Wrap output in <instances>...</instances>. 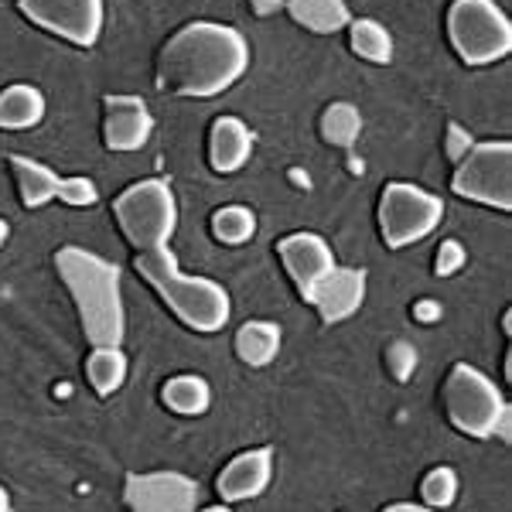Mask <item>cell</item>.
<instances>
[{
  "instance_id": "obj_1",
  "label": "cell",
  "mask_w": 512,
  "mask_h": 512,
  "mask_svg": "<svg viewBox=\"0 0 512 512\" xmlns=\"http://www.w3.org/2000/svg\"><path fill=\"white\" fill-rule=\"evenodd\" d=\"M250 69V45L236 28L219 21H192L168 38L158 59L161 89L188 99L226 93Z\"/></svg>"
},
{
  "instance_id": "obj_2",
  "label": "cell",
  "mask_w": 512,
  "mask_h": 512,
  "mask_svg": "<svg viewBox=\"0 0 512 512\" xmlns=\"http://www.w3.org/2000/svg\"><path fill=\"white\" fill-rule=\"evenodd\" d=\"M55 270L76 301L89 345L93 349H103V345L120 349L127 338V311H123L117 263L82 250V246H62L55 253Z\"/></svg>"
},
{
  "instance_id": "obj_3",
  "label": "cell",
  "mask_w": 512,
  "mask_h": 512,
  "mask_svg": "<svg viewBox=\"0 0 512 512\" xmlns=\"http://www.w3.org/2000/svg\"><path fill=\"white\" fill-rule=\"evenodd\" d=\"M137 274L154 287L164 304L195 332H222L233 315L226 287L209 277L185 274L178 267V256L168 250L158 253H137Z\"/></svg>"
},
{
  "instance_id": "obj_4",
  "label": "cell",
  "mask_w": 512,
  "mask_h": 512,
  "mask_svg": "<svg viewBox=\"0 0 512 512\" xmlns=\"http://www.w3.org/2000/svg\"><path fill=\"white\" fill-rule=\"evenodd\" d=\"M113 216H117L123 239L137 253H158L168 250L178 229V202L168 181L144 178L117 195Z\"/></svg>"
},
{
  "instance_id": "obj_5",
  "label": "cell",
  "mask_w": 512,
  "mask_h": 512,
  "mask_svg": "<svg viewBox=\"0 0 512 512\" xmlns=\"http://www.w3.org/2000/svg\"><path fill=\"white\" fill-rule=\"evenodd\" d=\"M448 38L465 65H492L512 52V24L495 0H454Z\"/></svg>"
},
{
  "instance_id": "obj_6",
  "label": "cell",
  "mask_w": 512,
  "mask_h": 512,
  "mask_svg": "<svg viewBox=\"0 0 512 512\" xmlns=\"http://www.w3.org/2000/svg\"><path fill=\"white\" fill-rule=\"evenodd\" d=\"M444 403H448V417L461 434L468 437H492L495 431H506L509 407L502 400L499 386L489 376H482L475 366H454L448 376V390H444Z\"/></svg>"
},
{
  "instance_id": "obj_7",
  "label": "cell",
  "mask_w": 512,
  "mask_h": 512,
  "mask_svg": "<svg viewBox=\"0 0 512 512\" xmlns=\"http://www.w3.org/2000/svg\"><path fill=\"white\" fill-rule=\"evenodd\" d=\"M444 202L410 181H390L379 195V233L390 250H403L427 239L441 226Z\"/></svg>"
},
{
  "instance_id": "obj_8",
  "label": "cell",
  "mask_w": 512,
  "mask_h": 512,
  "mask_svg": "<svg viewBox=\"0 0 512 512\" xmlns=\"http://www.w3.org/2000/svg\"><path fill=\"white\" fill-rule=\"evenodd\" d=\"M454 195L468 202L489 205V209H512V147L506 140H485L475 144L458 161V171L451 178Z\"/></svg>"
},
{
  "instance_id": "obj_9",
  "label": "cell",
  "mask_w": 512,
  "mask_h": 512,
  "mask_svg": "<svg viewBox=\"0 0 512 512\" xmlns=\"http://www.w3.org/2000/svg\"><path fill=\"white\" fill-rule=\"evenodd\" d=\"M21 14L79 48H93L103 35V0H18Z\"/></svg>"
},
{
  "instance_id": "obj_10",
  "label": "cell",
  "mask_w": 512,
  "mask_h": 512,
  "mask_svg": "<svg viewBox=\"0 0 512 512\" xmlns=\"http://www.w3.org/2000/svg\"><path fill=\"white\" fill-rule=\"evenodd\" d=\"M123 502L130 512H195L198 485L181 472L130 475L123 485Z\"/></svg>"
},
{
  "instance_id": "obj_11",
  "label": "cell",
  "mask_w": 512,
  "mask_h": 512,
  "mask_svg": "<svg viewBox=\"0 0 512 512\" xmlns=\"http://www.w3.org/2000/svg\"><path fill=\"white\" fill-rule=\"evenodd\" d=\"M366 270L359 267H335L304 294V301L318 311L325 325H338V321L352 318L366 301Z\"/></svg>"
},
{
  "instance_id": "obj_12",
  "label": "cell",
  "mask_w": 512,
  "mask_h": 512,
  "mask_svg": "<svg viewBox=\"0 0 512 512\" xmlns=\"http://www.w3.org/2000/svg\"><path fill=\"white\" fill-rule=\"evenodd\" d=\"M103 137L110 151H140L154 134V117L140 96H106Z\"/></svg>"
},
{
  "instance_id": "obj_13",
  "label": "cell",
  "mask_w": 512,
  "mask_h": 512,
  "mask_svg": "<svg viewBox=\"0 0 512 512\" xmlns=\"http://www.w3.org/2000/svg\"><path fill=\"white\" fill-rule=\"evenodd\" d=\"M277 253H280V263H284V270L291 274L297 294H301V297L308 294L311 287H315L318 280L335 267L332 246H328L325 239L315 236V233H291V236H284L277 243Z\"/></svg>"
},
{
  "instance_id": "obj_14",
  "label": "cell",
  "mask_w": 512,
  "mask_h": 512,
  "mask_svg": "<svg viewBox=\"0 0 512 512\" xmlns=\"http://www.w3.org/2000/svg\"><path fill=\"white\" fill-rule=\"evenodd\" d=\"M270 475H274V451L253 448V451L236 454V458L222 468L216 489L222 495V502H246L267 489Z\"/></svg>"
},
{
  "instance_id": "obj_15",
  "label": "cell",
  "mask_w": 512,
  "mask_h": 512,
  "mask_svg": "<svg viewBox=\"0 0 512 512\" xmlns=\"http://www.w3.org/2000/svg\"><path fill=\"white\" fill-rule=\"evenodd\" d=\"M250 151H253V134L239 117H219L212 123L209 161L219 175H233V171L243 168L250 161Z\"/></svg>"
},
{
  "instance_id": "obj_16",
  "label": "cell",
  "mask_w": 512,
  "mask_h": 512,
  "mask_svg": "<svg viewBox=\"0 0 512 512\" xmlns=\"http://www.w3.org/2000/svg\"><path fill=\"white\" fill-rule=\"evenodd\" d=\"M45 120V93L28 82H14L0 93V130H31Z\"/></svg>"
},
{
  "instance_id": "obj_17",
  "label": "cell",
  "mask_w": 512,
  "mask_h": 512,
  "mask_svg": "<svg viewBox=\"0 0 512 512\" xmlns=\"http://www.w3.org/2000/svg\"><path fill=\"white\" fill-rule=\"evenodd\" d=\"M14 171V181H18V192H21V202L24 209H38V205L52 202V198H59L62 192V178L55 175L48 164L41 161H31V158H7Z\"/></svg>"
},
{
  "instance_id": "obj_18",
  "label": "cell",
  "mask_w": 512,
  "mask_h": 512,
  "mask_svg": "<svg viewBox=\"0 0 512 512\" xmlns=\"http://www.w3.org/2000/svg\"><path fill=\"white\" fill-rule=\"evenodd\" d=\"M287 11L301 28L315 31V35H335L352 21L345 0H291Z\"/></svg>"
},
{
  "instance_id": "obj_19",
  "label": "cell",
  "mask_w": 512,
  "mask_h": 512,
  "mask_svg": "<svg viewBox=\"0 0 512 512\" xmlns=\"http://www.w3.org/2000/svg\"><path fill=\"white\" fill-rule=\"evenodd\" d=\"M236 352L246 366H270L280 352V328L274 321H246L236 332Z\"/></svg>"
},
{
  "instance_id": "obj_20",
  "label": "cell",
  "mask_w": 512,
  "mask_h": 512,
  "mask_svg": "<svg viewBox=\"0 0 512 512\" xmlns=\"http://www.w3.org/2000/svg\"><path fill=\"white\" fill-rule=\"evenodd\" d=\"M164 407L175 410L181 417H195L202 414V410H209L212 403V390L209 383H205L202 376H175L164 383Z\"/></svg>"
},
{
  "instance_id": "obj_21",
  "label": "cell",
  "mask_w": 512,
  "mask_h": 512,
  "mask_svg": "<svg viewBox=\"0 0 512 512\" xmlns=\"http://www.w3.org/2000/svg\"><path fill=\"white\" fill-rule=\"evenodd\" d=\"M86 376H89V386H93L99 396L117 393L123 386V379H127V355H123V349H110V345L93 349V355H89V362H86Z\"/></svg>"
},
{
  "instance_id": "obj_22",
  "label": "cell",
  "mask_w": 512,
  "mask_h": 512,
  "mask_svg": "<svg viewBox=\"0 0 512 512\" xmlns=\"http://www.w3.org/2000/svg\"><path fill=\"white\" fill-rule=\"evenodd\" d=\"M349 45H352V52L359 55V59H366V62H373V65H386V62L393 59V38H390V31H386L383 24L373 21V18L352 21Z\"/></svg>"
},
{
  "instance_id": "obj_23",
  "label": "cell",
  "mask_w": 512,
  "mask_h": 512,
  "mask_svg": "<svg viewBox=\"0 0 512 512\" xmlns=\"http://www.w3.org/2000/svg\"><path fill=\"white\" fill-rule=\"evenodd\" d=\"M362 134V117L352 103H332L325 113H321V137L328 140L332 147H349L359 140Z\"/></svg>"
},
{
  "instance_id": "obj_24",
  "label": "cell",
  "mask_w": 512,
  "mask_h": 512,
  "mask_svg": "<svg viewBox=\"0 0 512 512\" xmlns=\"http://www.w3.org/2000/svg\"><path fill=\"white\" fill-rule=\"evenodd\" d=\"M212 233H216L219 243L239 246V243H246V239H253L256 216L246 205H222L216 216H212Z\"/></svg>"
},
{
  "instance_id": "obj_25",
  "label": "cell",
  "mask_w": 512,
  "mask_h": 512,
  "mask_svg": "<svg viewBox=\"0 0 512 512\" xmlns=\"http://www.w3.org/2000/svg\"><path fill=\"white\" fill-rule=\"evenodd\" d=\"M420 495H424V502L431 509L451 506L454 495H458V475H454V468H434V472L424 478V485H420Z\"/></svg>"
},
{
  "instance_id": "obj_26",
  "label": "cell",
  "mask_w": 512,
  "mask_h": 512,
  "mask_svg": "<svg viewBox=\"0 0 512 512\" xmlns=\"http://www.w3.org/2000/svg\"><path fill=\"white\" fill-rule=\"evenodd\" d=\"M59 198H62L65 205H76V209H89V205H96L99 192H96V185L89 178L76 175V178H62Z\"/></svg>"
},
{
  "instance_id": "obj_27",
  "label": "cell",
  "mask_w": 512,
  "mask_h": 512,
  "mask_svg": "<svg viewBox=\"0 0 512 512\" xmlns=\"http://www.w3.org/2000/svg\"><path fill=\"white\" fill-rule=\"evenodd\" d=\"M434 267H437V274H441V277L458 274V270L465 267V246H461L458 239H444V243L437 246Z\"/></svg>"
},
{
  "instance_id": "obj_28",
  "label": "cell",
  "mask_w": 512,
  "mask_h": 512,
  "mask_svg": "<svg viewBox=\"0 0 512 512\" xmlns=\"http://www.w3.org/2000/svg\"><path fill=\"white\" fill-rule=\"evenodd\" d=\"M472 137H468L465 127H458V123H451L448 127V147H444V154H448V161H461L468 151H472Z\"/></svg>"
},
{
  "instance_id": "obj_29",
  "label": "cell",
  "mask_w": 512,
  "mask_h": 512,
  "mask_svg": "<svg viewBox=\"0 0 512 512\" xmlns=\"http://www.w3.org/2000/svg\"><path fill=\"white\" fill-rule=\"evenodd\" d=\"M250 7H253V14H260V18H267V14H274L284 7V0H250Z\"/></svg>"
},
{
  "instance_id": "obj_30",
  "label": "cell",
  "mask_w": 512,
  "mask_h": 512,
  "mask_svg": "<svg viewBox=\"0 0 512 512\" xmlns=\"http://www.w3.org/2000/svg\"><path fill=\"white\" fill-rule=\"evenodd\" d=\"M383 512H434L431 506H410V502H400V506H386Z\"/></svg>"
},
{
  "instance_id": "obj_31",
  "label": "cell",
  "mask_w": 512,
  "mask_h": 512,
  "mask_svg": "<svg viewBox=\"0 0 512 512\" xmlns=\"http://www.w3.org/2000/svg\"><path fill=\"white\" fill-rule=\"evenodd\" d=\"M0 512H11V495H7L4 485H0Z\"/></svg>"
},
{
  "instance_id": "obj_32",
  "label": "cell",
  "mask_w": 512,
  "mask_h": 512,
  "mask_svg": "<svg viewBox=\"0 0 512 512\" xmlns=\"http://www.w3.org/2000/svg\"><path fill=\"white\" fill-rule=\"evenodd\" d=\"M7 233H11V229H7V222H4V219H0V246H4V243H7Z\"/></svg>"
},
{
  "instance_id": "obj_33",
  "label": "cell",
  "mask_w": 512,
  "mask_h": 512,
  "mask_svg": "<svg viewBox=\"0 0 512 512\" xmlns=\"http://www.w3.org/2000/svg\"><path fill=\"white\" fill-rule=\"evenodd\" d=\"M198 512H233L229 506H209V509H198Z\"/></svg>"
}]
</instances>
